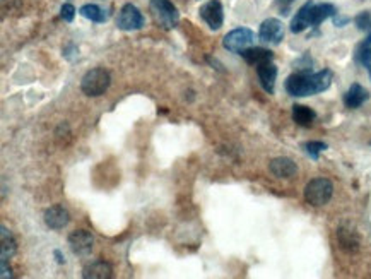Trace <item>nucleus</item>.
Wrapping results in <instances>:
<instances>
[{
  "instance_id": "f257e3e1",
  "label": "nucleus",
  "mask_w": 371,
  "mask_h": 279,
  "mask_svg": "<svg viewBox=\"0 0 371 279\" xmlns=\"http://www.w3.org/2000/svg\"><path fill=\"white\" fill-rule=\"evenodd\" d=\"M334 74L329 69H323L320 72H296L291 74L286 79V91L289 96L294 98H305V96H314V94H320L330 88L332 84Z\"/></svg>"
},
{
  "instance_id": "f03ea898",
  "label": "nucleus",
  "mask_w": 371,
  "mask_h": 279,
  "mask_svg": "<svg viewBox=\"0 0 371 279\" xmlns=\"http://www.w3.org/2000/svg\"><path fill=\"white\" fill-rule=\"evenodd\" d=\"M152 17L163 30H173L180 23V12L172 0H151L149 2Z\"/></svg>"
},
{
  "instance_id": "7ed1b4c3",
  "label": "nucleus",
  "mask_w": 371,
  "mask_h": 279,
  "mask_svg": "<svg viewBox=\"0 0 371 279\" xmlns=\"http://www.w3.org/2000/svg\"><path fill=\"white\" fill-rule=\"evenodd\" d=\"M110 72L105 71L103 67H94L87 71L81 81V89L86 96H101L108 88H110Z\"/></svg>"
},
{
  "instance_id": "20e7f679",
  "label": "nucleus",
  "mask_w": 371,
  "mask_h": 279,
  "mask_svg": "<svg viewBox=\"0 0 371 279\" xmlns=\"http://www.w3.org/2000/svg\"><path fill=\"white\" fill-rule=\"evenodd\" d=\"M334 194V186L329 179H314L307 183L305 187V201L310 206L320 208V206H325L327 202L332 199Z\"/></svg>"
},
{
  "instance_id": "39448f33",
  "label": "nucleus",
  "mask_w": 371,
  "mask_h": 279,
  "mask_svg": "<svg viewBox=\"0 0 371 279\" xmlns=\"http://www.w3.org/2000/svg\"><path fill=\"white\" fill-rule=\"evenodd\" d=\"M255 43V33L248 28H238L229 31L223 39V46L231 53H242Z\"/></svg>"
},
{
  "instance_id": "423d86ee",
  "label": "nucleus",
  "mask_w": 371,
  "mask_h": 279,
  "mask_svg": "<svg viewBox=\"0 0 371 279\" xmlns=\"http://www.w3.org/2000/svg\"><path fill=\"white\" fill-rule=\"evenodd\" d=\"M145 24V19L143 12L139 10V7H136L134 3H125V6L120 9L118 17H116V26L122 31H139L143 30Z\"/></svg>"
},
{
  "instance_id": "0eeeda50",
  "label": "nucleus",
  "mask_w": 371,
  "mask_h": 279,
  "mask_svg": "<svg viewBox=\"0 0 371 279\" xmlns=\"http://www.w3.org/2000/svg\"><path fill=\"white\" fill-rule=\"evenodd\" d=\"M199 16L212 31L221 30L224 23V9L221 0H209L199 9Z\"/></svg>"
},
{
  "instance_id": "6e6552de",
  "label": "nucleus",
  "mask_w": 371,
  "mask_h": 279,
  "mask_svg": "<svg viewBox=\"0 0 371 279\" xmlns=\"http://www.w3.org/2000/svg\"><path fill=\"white\" fill-rule=\"evenodd\" d=\"M258 38L264 43H271V45H279L284 39V24L275 17H269L260 24L258 30Z\"/></svg>"
},
{
  "instance_id": "1a4fd4ad",
  "label": "nucleus",
  "mask_w": 371,
  "mask_h": 279,
  "mask_svg": "<svg viewBox=\"0 0 371 279\" xmlns=\"http://www.w3.org/2000/svg\"><path fill=\"white\" fill-rule=\"evenodd\" d=\"M69 245L71 250L79 257H87L93 250L94 245V237L91 235V231L86 230H75L69 235Z\"/></svg>"
},
{
  "instance_id": "9d476101",
  "label": "nucleus",
  "mask_w": 371,
  "mask_h": 279,
  "mask_svg": "<svg viewBox=\"0 0 371 279\" xmlns=\"http://www.w3.org/2000/svg\"><path fill=\"white\" fill-rule=\"evenodd\" d=\"M257 75L258 82H260V86L264 88V91L274 94L275 81H278V67H275V64H272V60L271 62L260 64L257 67Z\"/></svg>"
},
{
  "instance_id": "9b49d317",
  "label": "nucleus",
  "mask_w": 371,
  "mask_h": 279,
  "mask_svg": "<svg viewBox=\"0 0 371 279\" xmlns=\"http://www.w3.org/2000/svg\"><path fill=\"white\" fill-rule=\"evenodd\" d=\"M45 224L50 230H64L71 221V215L64 206H52L45 211Z\"/></svg>"
},
{
  "instance_id": "f8f14e48",
  "label": "nucleus",
  "mask_w": 371,
  "mask_h": 279,
  "mask_svg": "<svg viewBox=\"0 0 371 279\" xmlns=\"http://www.w3.org/2000/svg\"><path fill=\"white\" fill-rule=\"evenodd\" d=\"M269 170H271L272 175L278 177V179H293L298 173L296 163L291 158H284V156L272 159L271 165H269Z\"/></svg>"
},
{
  "instance_id": "ddd939ff",
  "label": "nucleus",
  "mask_w": 371,
  "mask_h": 279,
  "mask_svg": "<svg viewBox=\"0 0 371 279\" xmlns=\"http://www.w3.org/2000/svg\"><path fill=\"white\" fill-rule=\"evenodd\" d=\"M370 93L363 88L361 84L354 82V84L349 86V89L344 94V105L349 110H356V108L363 107V105L368 101Z\"/></svg>"
},
{
  "instance_id": "4468645a",
  "label": "nucleus",
  "mask_w": 371,
  "mask_h": 279,
  "mask_svg": "<svg viewBox=\"0 0 371 279\" xmlns=\"http://www.w3.org/2000/svg\"><path fill=\"white\" fill-rule=\"evenodd\" d=\"M114 276V267L105 260H93L82 269L84 279H110Z\"/></svg>"
},
{
  "instance_id": "2eb2a0df",
  "label": "nucleus",
  "mask_w": 371,
  "mask_h": 279,
  "mask_svg": "<svg viewBox=\"0 0 371 279\" xmlns=\"http://www.w3.org/2000/svg\"><path fill=\"white\" fill-rule=\"evenodd\" d=\"M239 55L245 59V62L248 65H253V67H258L260 64L271 62L274 59V53L267 48H258V46H250V48L243 50Z\"/></svg>"
},
{
  "instance_id": "dca6fc26",
  "label": "nucleus",
  "mask_w": 371,
  "mask_h": 279,
  "mask_svg": "<svg viewBox=\"0 0 371 279\" xmlns=\"http://www.w3.org/2000/svg\"><path fill=\"white\" fill-rule=\"evenodd\" d=\"M337 14V9L332 3H314L310 12V28H318L329 17H334Z\"/></svg>"
},
{
  "instance_id": "f3484780",
  "label": "nucleus",
  "mask_w": 371,
  "mask_h": 279,
  "mask_svg": "<svg viewBox=\"0 0 371 279\" xmlns=\"http://www.w3.org/2000/svg\"><path fill=\"white\" fill-rule=\"evenodd\" d=\"M311 7H314V2H307L300 10H298L296 16L291 19V31H293L294 35H298V33H303L305 30H307V28H310Z\"/></svg>"
},
{
  "instance_id": "a211bd4d",
  "label": "nucleus",
  "mask_w": 371,
  "mask_h": 279,
  "mask_svg": "<svg viewBox=\"0 0 371 279\" xmlns=\"http://www.w3.org/2000/svg\"><path fill=\"white\" fill-rule=\"evenodd\" d=\"M17 244L14 240L10 230L6 226H0V252H2V259H10L16 253Z\"/></svg>"
},
{
  "instance_id": "6ab92c4d",
  "label": "nucleus",
  "mask_w": 371,
  "mask_h": 279,
  "mask_svg": "<svg viewBox=\"0 0 371 279\" xmlns=\"http://www.w3.org/2000/svg\"><path fill=\"white\" fill-rule=\"evenodd\" d=\"M316 118V114L310 107L305 105H294L293 107V120L301 127H311Z\"/></svg>"
},
{
  "instance_id": "aec40b11",
  "label": "nucleus",
  "mask_w": 371,
  "mask_h": 279,
  "mask_svg": "<svg viewBox=\"0 0 371 279\" xmlns=\"http://www.w3.org/2000/svg\"><path fill=\"white\" fill-rule=\"evenodd\" d=\"M79 14H81L82 17H86V19L93 21V23H105L108 17L107 12H105L100 6H96V3H84V6L79 9Z\"/></svg>"
},
{
  "instance_id": "412c9836",
  "label": "nucleus",
  "mask_w": 371,
  "mask_h": 279,
  "mask_svg": "<svg viewBox=\"0 0 371 279\" xmlns=\"http://www.w3.org/2000/svg\"><path fill=\"white\" fill-rule=\"evenodd\" d=\"M339 242H341V245L347 250H356L359 245L358 235L351 230H344V228H341L339 230Z\"/></svg>"
},
{
  "instance_id": "4be33fe9",
  "label": "nucleus",
  "mask_w": 371,
  "mask_h": 279,
  "mask_svg": "<svg viewBox=\"0 0 371 279\" xmlns=\"http://www.w3.org/2000/svg\"><path fill=\"white\" fill-rule=\"evenodd\" d=\"M325 150L327 144L322 143V141H310V143L305 144V151H307V154L310 156L311 159H318L320 153H323Z\"/></svg>"
},
{
  "instance_id": "5701e85b",
  "label": "nucleus",
  "mask_w": 371,
  "mask_h": 279,
  "mask_svg": "<svg viewBox=\"0 0 371 279\" xmlns=\"http://www.w3.org/2000/svg\"><path fill=\"white\" fill-rule=\"evenodd\" d=\"M354 23H356V26H358L361 31L371 33V12H370V10H365V12L358 14V16H356V19H354Z\"/></svg>"
},
{
  "instance_id": "b1692460",
  "label": "nucleus",
  "mask_w": 371,
  "mask_h": 279,
  "mask_svg": "<svg viewBox=\"0 0 371 279\" xmlns=\"http://www.w3.org/2000/svg\"><path fill=\"white\" fill-rule=\"evenodd\" d=\"M60 17L65 23H72L75 17V7L72 6V3H64L60 9Z\"/></svg>"
},
{
  "instance_id": "393cba45",
  "label": "nucleus",
  "mask_w": 371,
  "mask_h": 279,
  "mask_svg": "<svg viewBox=\"0 0 371 279\" xmlns=\"http://www.w3.org/2000/svg\"><path fill=\"white\" fill-rule=\"evenodd\" d=\"M294 0H275V3H278V7L281 9V14H287V9L291 7V3H293Z\"/></svg>"
},
{
  "instance_id": "a878e982",
  "label": "nucleus",
  "mask_w": 371,
  "mask_h": 279,
  "mask_svg": "<svg viewBox=\"0 0 371 279\" xmlns=\"http://www.w3.org/2000/svg\"><path fill=\"white\" fill-rule=\"evenodd\" d=\"M0 264H2V279H10V278H12L10 267H7V259H0Z\"/></svg>"
},
{
  "instance_id": "bb28decb",
  "label": "nucleus",
  "mask_w": 371,
  "mask_h": 279,
  "mask_svg": "<svg viewBox=\"0 0 371 279\" xmlns=\"http://www.w3.org/2000/svg\"><path fill=\"white\" fill-rule=\"evenodd\" d=\"M332 19H334V24H336V26H339V28H343L344 24H347V23H349L347 17H339V12H337L336 16L332 17Z\"/></svg>"
},
{
  "instance_id": "cd10ccee",
  "label": "nucleus",
  "mask_w": 371,
  "mask_h": 279,
  "mask_svg": "<svg viewBox=\"0 0 371 279\" xmlns=\"http://www.w3.org/2000/svg\"><path fill=\"white\" fill-rule=\"evenodd\" d=\"M53 255H55L58 264H65V257H64V253L60 252V250H55V252H53Z\"/></svg>"
},
{
  "instance_id": "c85d7f7f",
  "label": "nucleus",
  "mask_w": 371,
  "mask_h": 279,
  "mask_svg": "<svg viewBox=\"0 0 371 279\" xmlns=\"http://www.w3.org/2000/svg\"><path fill=\"white\" fill-rule=\"evenodd\" d=\"M363 65H365V67H366V69H368V72H370V78H371V53H370V55H368V57H366L365 64H363Z\"/></svg>"
}]
</instances>
